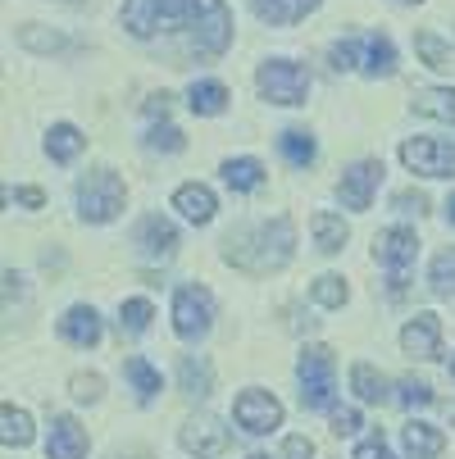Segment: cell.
I'll use <instances>...</instances> for the list:
<instances>
[{
	"instance_id": "27",
	"label": "cell",
	"mask_w": 455,
	"mask_h": 459,
	"mask_svg": "<svg viewBox=\"0 0 455 459\" xmlns=\"http://www.w3.org/2000/svg\"><path fill=\"white\" fill-rule=\"evenodd\" d=\"M0 441H5V446H28V441H32V419H28V410L0 405Z\"/></svg>"
},
{
	"instance_id": "16",
	"label": "cell",
	"mask_w": 455,
	"mask_h": 459,
	"mask_svg": "<svg viewBox=\"0 0 455 459\" xmlns=\"http://www.w3.org/2000/svg\"><path fill=\"white\" fill-rule=\"evenodd\" d=\"M173 210H182L187 223H197V228H201V223L214 219L219 205H214V191H210V186H201V182H182V186L173 191Z\"/></svg>"
},
{
	"instance_id": "42",
	"label": "cell",
	"mask_w": 455,
	"mask_h": 459,
	"mask_svg": "<svg viewBox=\"0 0 455 459\" xmlns=\"http://www.w3.org/2000/svg\"><path fill=\"white\" fill-rule=\"evenodd\" d=\"M333 432H337V437L360 432V414H355V410H333Z\"/></svg>"
},
{
	"instance_id": "39",
	"label": "cell",
	"mask_w": 455,
	"mask_h": 459,
	"mask_svg": "<svg viewBox=\"0 0 455 459\" xmlns=\"http://www.w3.org/2000/svg\"><path fill=\"white\" fill-rule=\"evenodd\" d=\"M69 386H74V396H78V401H101V386H105V382H101L96 373H74Z\"/></svg>"
},
{
	"instance_id": "41",
	"label": "cell",
	"mask_w": 455,
	"mask_h": 459,
	"mask_svg": "<svg viewBox=\"0 0 455 459\" xmlns=\"http://www.w3.org/2000/svg\"><path fill=\"white\" fill-rule=\"evenodd\" d=\"M10 201L23 205V210H41V205H46V195H41L37 186H14V191H10Z\"/></svg>"
},
{
	"instance_id": "11",
	"label": "cell",
	"mask_w": 455,
	"mask_h": 459,
	"mask_svg": "<svg viewBox=\"0 0 455 459\" xmlns=\"http://www.w3.org/2000/svg\"><path fill=\"white\" fill-rule=\"evenodd\" d=\"M182 450L197 459H219L228 450V428L219 419H191L182 428Z\"/></svg>"
},
{
	"instance_id": "4",
	"label": "cell",
	"mask_w": 455,
	"mask_h": 459,
	"mask_svg": "<svg viewBox=\"0 0 455 459\" xmlns=\"http://www.w3.org/2000/svg\"><path fill=\"white\" fill-rule=\"evenodd\" d=\"M301 377V405L305 410H333V391H337V359L328 346H305L296 359Z\"/></svg>"
},
{
	"instance_id": "22",
	"label": "cell",
	"mask_w": 455,
	"mask_h": 459,
	"mask_svg": "<svg viewBox=\"0 0 455 459\" xmlns=\"http://www.w3.org/2000/svg\"><path fill=\"white\" fill-rule=\"evenodd\" d=\"M410 105H415L419 114H428V118L455 123V87H419V91L410 96Z\"/></svg>"
},
{
	"instance_id": "40",
	"label": "cell",
	"mask_w": 455,
	"mask_h": 459,
	"mask_svg": "<svg viewBox=\"0 0 455 459\" xmlns=\"http://www.w3.org/2000/svg\"><path fill=\"white\" fill-rule=\"evenodd\" d=\"M351 459H392V450H387L382 432H369V437L355 446V455H351Z\"/></svg>"
},
{
	"instance_id": "1",
	"label": "cell",
	"mask_w": 455,
	"mask_h": 459,
	"mask_svg": "<svg viewBox=\"0 0 455 459\" xmlns=\"http://www.w3.org/2000/svg\"><path fill=\"white\" fill-rule=\"evenodd\" d=\"M123 28L137 41H160L182 59H214L232 41L223 0H123Z\"/></svg>"
},
{
	"instance_id": "48",
	"label": "cell",
	"mask_w": 455,
	"mask_h": 459,
	"mask_svg": "<svg viewBox=\"0 0 455 459\" xmlns=\"http://www.w3.org/2000/svg\"><path fill=\"white\" fill-rule=\"evenodd\" d=\"M451 423H455V405H451Z\"/></svg>"
},
{
	"instance_id": "19",
	"label": "cell",
	"mask_w": 455,
	"mask_h": 459,
	"mask_svg": "<svg viewBox=\"0 0 455 459\" xmlns=\"http://www.w3.org/2000/svg\"><path fill=\"white\" fill-rule=\"evenodd\" d=\"M250 10L265 19V23H274V28H292L305 14L319 10V0H250Z\"/></svg>"
},
{
	"instance_id": "9",
	"label": "cell",
	"mask_w": 455,
	"mask_h": 459,
	"mask_svg": "<svg viewBox=\"0 0 455 459\" xmlns=\"http://www.w3.org/2000/svg\"><path fill=\"white\" fill-rule=\"evenodd\" d=\"M401 164L419 178H455V146L437 137H415L401 146Z\"/></svg>"
},
{
	"instance_id": "6",
	"label": "cell",
	"mask_w": 455,
	"mask_h": 459,
	"mask_svg": "<svg viewBox=\"0 0 455 459\" xmlns=\"http://www.w3.org/2000/svg\"><path fill=\"white\" fill-rule=\"evenodd\" d=\"M255 87H259V96H265V100L292 109V105H305V96H310V74L301 69V64H292V59H269V64H259Z\"/></svg>"
},
{
	"instance_id": "26",
	"label": "cell",
	"mask_w": 455,
	"mask_h": 459,
	"mask_svg": "<svg viewBox=\"0 0 455 459\" xmlns=\"http://www.w3.org/2000/svg\"><path fill=\"white\" fill-rule=\"evenodd\" d=\"M351 386H355V396H360L364 405H382V401H387V377L373 373V364H355V368H351Z\"/></svg>"
},
{
	"instance_id": "35",
	"label": "cell",
	"mask_w": 455,
	"mask_h": 459,
	"mask_svg": "<svg viewBox=\"0 0 455 459\" xmlns=\"http://www.w3.org/2000/svg\"><path fill=\"white\" fill-rule=\"evenodd\" d=\"M146 146H151V151H164V155H178V151L187 146V137L178 133L173 123H155L151 133H146Z\"/></svg>"
},
{
	"instance_id": "47",
	"label": "cell",
	"mask_w": 455,
	"mask_h": 459,
	"mask_svg": "<svg viewBox=\"0 0 455 459\" xmlns=\"http://www.w3.org/2000/svg\"><path fill=\"white\" fill-rule=\"evenodd\" d=\"M401 5H419V0H401Z\"/></svg>"
},
{
	"instance_id": "33",
	"label": "cell",
	"mask_w": 455,
	"mask_h": 459,
	"mask_svg": "<svg viewBox=\"0 0 455 459\" xmlns=\"http://www.w3.org/2000/svg\"><path fill=\"white\" fill-rule=\"evenodd\" d=\"M310 296H314L323 309H342V305H346V282H342L337 273H323V278H314Z\"/></svg>"
},
{
	"instance_id": "13",
	"label": "cell",
	"mask_w": 455,
	"mask_h": 459,
	"mask_svg": "<svg viewBox=\"0 0 455 459\" xmlns=\"http://www.w3.org/2000/svg\"><path fill=\"white\" fill-rule=\"evenodd\" d=\"M133 246H137L146 259H173V250H178V232H173L169 219L146 214V219L137 223V232H133Z\"/></svg>"
},
{
	"instance_id": "43",
	"label": "cell",
	"mask_w": 455,
	"mask_h": 459,
	"mask_svg": "<svg viewBox=\"0 0 455 459\" xmlns=\"http://www.w3.org/2000/svg\"><path fill=\"white\" fill-rule=\"evenodd\" d=\"M397 210H406V214H424L428 201H424L419 191H401V195H397Z\"/></svg>"
},
{
	"instance_id": "46",
	"label": "cell",
	"mask_w": 455,
	"mask_h": 459,
	"mask_svg": "<svg viewBox=\"0 0 455 459\" xmlns=\"http://www.w3.org/2000/svg\"><path fill=\"white\" fill-rule=\"evenodd\" d=\"M451 377H455V355H451Z\"/></svg>"
},
{
	"instance_id": "2",
	"label": "cell",
	"mask_w": 455,
	"mask_h": 459,
	"mask_svg": "<svg viewBox=\"0 0 455 459\" xmlns=\"http://www.w3.org/2000/svg\"><path fill=\"white\" fill-rule=\"evenodd\" d=\"M296 250V228L287 214H274L269 223H250V228H237L228 232L223 241V255L228 264H237L241 273H278Z\"/></svg>"
},
{
	"instance_id": "21",
	"label": "cell",
	"mask_w": 455,
	"mask_h": 459,
	"mask_svg": "<svg viewBox=\"0 0 455 459\" xmlns=\"http://www.w3.org/2000/svg\"><path fill=\"white\" fill-rule=\"evenodd\" d=\"M401 441H406V455L410 459H437L446 450V437L437 428H428V423H406L401 428Z\"/></svg>"
},
{
	"instance_id": "30",
	"label": "cell",
	"mask_w": 455,
	"mask_h": 459,
	"mask_svg": "<svg viewBox=\"0 0 455 459\" xmlns=\"http://www.w3.org/2000/svg\"><path fill=\"white\" fill-rule=\"evenodd\" d=\"M223 182L232 191H255L259 182H265V169H259V160H228L223 164Z\"/></svg>"
},
{
	"instance_id": "15",
	"label": "cell",
	"mask_w": 455,
	"mask_h": 459,
	"mask_svg": "<svg viewBox=\"0 0 455 459\" xmlns=\"http://www.w3.org/2000/svg\"><path fill=\"white\" fill-rule=\"evenodd\" d=\"M59 337L69 342V346H96L101 342V314L92 309V305H74L69 314L59 318Z\"/></svg>"
},
{
	"instance_id": "37",
	"label": "cell",
	"mask_w": 455,
	"mask_h": 459,
	"mask_svg": "<svg viewBox=\"0 0 455 459\" xmlns=\"http://www.w3.org/2000/svg\"><path fill=\"white\" fill-rule=\"evenodd\" d=\"M333 69L346 74V69H360V37H346L333 46Z\"/></svg>"
},
{
	"instance_id": "25",
	"label": "cell",
	"mask_w": 455,
	"mask_h": 459,
	"mask_svg": "<svg viewBox=\"0 0 455 459\" xmlns=\"http://www.w3.org/2000/svg\"><path fill=\"white\" fill-rule=\"evenodd\" d=\"M123 373H127V382H133V391H137V401H142V405H151V401L160 396V386H164V382H160V373H155L142 355L123 359Z\"/></svg>"
},
{
	"instance_id": "17",
	"label": "cell",
	"mask_w": 455,
	"mask_h": 459,
	"mask_svg": "<svg viewBox=\"0 0 455 459\" xmlns=\"http://www.w3.org/2000/svg\"><path fill=\"white\" fill-rule=\"evenodd\" d=\"M360 69H364L369 78H392V74H397V50H392V41L378 37V32L360 37Z\"/></svg>"
},
{
	"instance_id": "32",
	"label": "cell",
	"mask_w": 455,
	"mask_h": 459,
	"mask_svg": "<svg viewBox=\"0 0 455 459\" xmlns=\"http://www.w3.org/2000/svg\"><path fill=\"white\" fill-rule=\"evenodd\" d=\"M415 50H419V59L428 64V69H437V74L451 69V46H442L433 32H415Z\"/></svg>"
},
{
	"instance_id": "12",
	"label": "cell",
	"mask_w": 455,
	"mask_h": 459,
	"mask_svg": "<svg viewBox=\"0 0 455 459\" xmlns=\"http://www.w3.org/2000/svg\"><path fill=\"white\" fill-rule=\"evenodd\" d=\"M401 346L415 359H437L442 355V323H437V314H415L401 327Z\"/></svg>"
},
{
	"instance_id": "7",
	"label": "cell",
	"mask_w": 455,
	"mask_h": 459,
	"mask_svg": "<svg viewBox=\"0 0 455 459\" xmlns=\"http://www.w3.org/2000/svg\"><path fill=\"white\" fill-rule=\"evenodd\" d=\"M210 318H214V296L206 287H197V282L178 287V296H173V333L182 342L206 337L210 333Z\"/></svg>"
},
{
	"instance_id": "36",
	"label": "cell",
	"mask_w": 455,
	"mask_h": 459,
	"mask_svg": "<svg viewBox=\"0 0 455 459\" xmlns=\"http://www.w3.org/2000/svg\"><path fill=\"white\" fill-rule=\"evenodd\" d=\"M19 41L28 46V50H64V46H69V41H64L59 32H41V23H28V28H19Z\"/></svg>"
},
{
	"instance_id": "31",
	"label": "cell",
	"mask_w": 455,
	"mask_h": 459,
	"mask_svg": "<svg viewBox=\"0 0 455 459\" xmlns=\"http://www.w3.org/2000/svg\"><path fill=\"white\" fill-rule=\"evenodd\" d=\"M151 318H155L151 300H123V305H118V327H123V333H133V337L146 333Z\"/></svg>"
},
{
	"instance_id": "24",
	"label": "cell",
	"mask_w": 455,
	"mask_h": 459,
	"mask_svg": "<svg viewBox=\"0 0 455 459\" xmlns=\"http://www.w3.org/2000/svg\"><path fill=\"white\" fill-rule=\"evenodd\" d=\"M83 146H87V137L78 133L74 123H55V127H50V137H46V155L59 160V164H69Z\"/></svg>"
},
{
	"instance_id": "20",
	"label": "cell",
	"mask_w": 455,
	"mask_h": 459,
	"mask_svg": "<svg viewBox=\"0 0 455 459\" xmlns=\"http://www.w3.org/2000/svg\"><path fill=\"white\" fill-rule=\"evenodd\" d=\"M310 228H314V246H319L323 255H337V250L346 246V237H351L346 219H342V214H328V210H319V214L310 219Z\"/></svg>"
},
{
	"instance_id": "8",
	"label": "cell",
	"mask_w": 455,
	"mask_h": 459,
	"mask_svg": "<svg viewBox=\"0 0 455 459\" xmlns=\"http://www.w3.org/2000/svg\"><path fill=\"white\" fill-rule=\"evenodd\" d=\"M232 419H237V428H241L246 437H269V432L283 423V405H278L274 391L250 386V391H241V396H237Z\"/></svg>"
},
{
	"instance_id": "34",
	"label": "cell",
	"mask_w": 455,
	"mask_h": 459,
	"mask_svg": "<svg viewBox=\"0 0 455 459\" xmlns=\"http://www.w3.org/2000/svg\"><path fill=\"white\" fill-rule=\"evenodd\" d=\"M397 391H401L397 401H401L406 410H428V405H433V386H428V382H419V377H401V382H397Z\"/></svg>"
},
{
	"instance_id": "14",
	"label": "cell",
	"mask_w": 455,
	"mask_h": 459,
	"mask_svg": "<svg viewBox=\"0 0 455 459\" xmlns=\"http://www.w3.org/2000/svg\"><path fill=\"white\" fill-rule=\"evenodd\" d=\"M46 455H50V459H87V432H83V423L69 419V414H59V419L50 423V446H46Z\"/></svg>"
},
{
	"instance_id": "38",
	"label": "cell",
	"mask_w": 455,
	"mask_h": 459,
	"mask_svg": "<svg viewBox=\"0 0 455 459\" xmlns=\"http://www.w3.org/2000/svg\"><path fill=\"white\" fill-rule=\"evenodd\" d=\"M246 459H314V446L310 437H287L278 455H246Z\"/></svg>"
},
{
	"instance_id": "18",
	"label": "cell",
	"mask_w": 455,
	"mask_h": 459,
	"mask_svg": "<svg viewBox=\"0 0 455 459\" xmlns=\"http://www.w3.org/2000/svg\"><path fill=\"white\" fill-rule=\"evenodd\" d=\"M178 386H182V396L206 401L210 391H214V368H210V359H201V355H182V359H178Z\"/></svg>"
},
{
	"instance_id": "10",
	"label": "cell",
	"mask_w": 455,
	"mask_h": 459,
	"mask_svg": "<svg viewBox=\"0 0 455 459\" xmlns=\"http://www.w3.org/2000/svg\"><path fill=\"white\" fill-rule=\"evenodd\" d=\"M378 182H382V164H378V160H360V164H351V169L342 173V182H337L342 205H346V210H369Z\"/></svg>"
},
{
	"instance_id": "45",
	"label": "cell",
	"mask_w": 455,
	"mask_h": 459,
	"mask_svg": "<svg viewBox=\"0 0 455 459\" xmlns=\"http://www.w3.org/2000/svg\"><path fill=\"white\" fill-rule=\"evenodd\" d=\"M446 214H451V223H455V195H451V205H446Z\"/></svg>"
},
{
	"instance_id": "23",
	"label": "cell",
	"mask_w": 455,
	"mask_h": 459,
	"mask_svg": "<svg viewBox=\"0 0 455 459\" xmlns=\"http://www.w3.org/2000/svg\"><path fill=\"white\" fill-rule=\"evenodd\" d=\"M187 105H191V114L214 118V114H223V109H228V87H223V82H191Z\"/></svg>"
},
{
	"instance_id": "5",
	"label": "cell",
	"mask_w": 455,
	"mask_h": 459,
	"mask_svg": "<svg viewBox=\"0 0 455 459\" xmlns=\"http://www.w3.org/2000/svg\"><path fill=\"white\" fill-rule=\"evenodd\" d=\"M123 178L118 173H109V169H92L83 182H78V214L87 219V223H109V219H118V210H123Z\"/></svg>"
},
{
	"instance_id": "28",
	"label": "cell",
	"mask_w": 455,
	"mask_h": 459,
	"mask_svg": "<svg viewBox=\"0 0 455 459\" xmlns=\"http://www.w3.org/2000/svg\"><path fill=\"white\" fill-rule=\"evenodd\" d=\"M278 151H283V160H287L292 169L314 164V137H310V133H301V127H287V133L278 137Z\"/></svg>"
},
{
	"instance_id": "44",
	"label": "cell",
	"mask_w": 455,
	"mask_h": 459,
	"mask_svg": "<svg viewBox=\"0 0 455 459\" xmlns=\"http://www.w3.org/2000/svg\"><path fill=\"white\" fill-rule=\"evenodd\" d=\"M114 459H151L146 450H123V455H114Z\"/></svg>"
},
{
	"instance_id": "29",
	"label": "cell",
	"mask_w": 455,
	"mask_h": 459,
	"mask_svg": "<svg viewBox=\"0 0 455 459\" xmlns=\"http://www.w3.org/2000/svg\"><path fill=\"white\" fill-rule=\"evenodd\" d=\"M428 282H433V296H446V300H455V246H446V250L433 259Z\"/></svg>"
},
{
	"instance_id": "3",
	"label": "cell",
	"mask_w": 455,
	"mask_h": 459,
	"mask_svg": "<svg viewBox=\"0 0 455 459\" xmlns=\"http://www.w3.org/2000/svg\"><path fill=\"white\" fill-rule=\"evenodd\" d=\"M373 259L387 269V291H392V300L406 296V282L415 273V259H419V237L410 228H387L373 237Z\"/></svg>"
}]
</instances>
